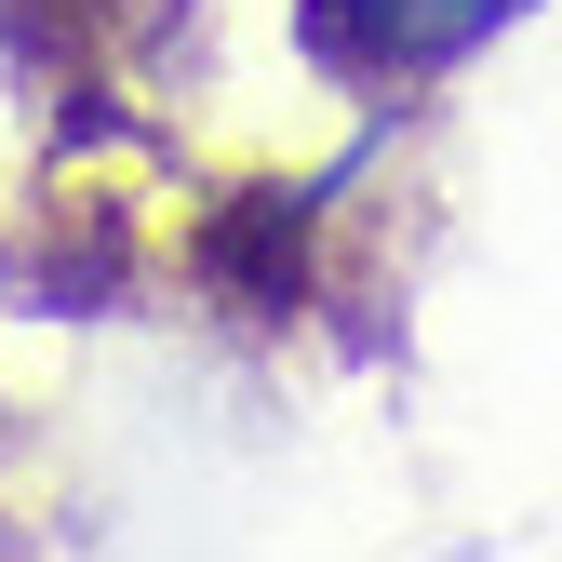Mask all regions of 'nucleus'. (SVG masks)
I'll use <instances>...</instances> for the list:
<instances>
[{"label": "nucleus", "mask_w": 562, "mask_h": 562, "mask_svg": "<svg viewBox=\"0 0 562 562\" xmlns=\"http://www.w3.org/2000/svg\"><path fill=\"white\" fill-rule=\"evenodd\" d=\"M496 14H522V0H308V41L335 67H442Z\"/></svg>", "instance_id": "obj_1"}]
</instances>
